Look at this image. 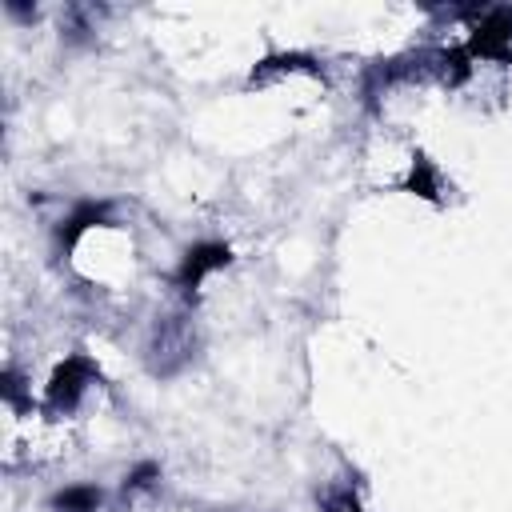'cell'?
Listing matches in <instances>:
<instances>
[{
	"label": "cell",
	"mask_w": 512,
	"mask_h": 512,
	"mask_svg": "<svg viewBox=\"0 0 512 512\" xmlns=\"http://www.w3.org/2000/svg\"><path fill=\"white\" fill-rule=\"evenodd\" d=\"M472 76V56L464 48H452V44H424V48H412V52H400V56H388V60H372L360 76V100L368 112L380 108V100L392 92V88H408V84H440L448 92L464 88Z\"/></svg>",
	"instance_id": "6da1fadb"
},
{
	"label": "cell",
	"mask_w": 512,
	"mask_h": 512,
	"mask_svg": "<svg viewBox=\"0 0 512 512\" xmlns=\"http://www.w3.org/2000/svg\"><path fill=\"white\" fill-rule=\"evenodd\" d=\"M200 340H196V324L188 312H172L164 320H156L152 336H148V348H144V360H148V372L160 376V380H172L180 376L192 356H196Z\"/></svg>",
	"instance_id": "7a4b0ae2"
},
{
	"label": "cell",
	"mask_w": 512,
	"mask_h": 512,
	"mask_svg": "<svg viewBox=\"0 0 512 512\" xmlns=\"http://www.w3.org/2000/svg\"><path fill=\"white\" fill-rule=\"evenodd\" d=\"M96 384H100L96 360L84 356V352H72V356H64V360L52 368V376H48V384H44L40 412H48V416H72Z\"/></svg>",
	"instance_id": "3957f363"
},
{
	"label": "cell",
	"mask_w": 512,
	"mask_h": 512,
	"mask_svg": "<svg viewBox=\"0 0 512 512\" xmlns=\"http://www.w3.org/2000/svg\"><path fill=\"white\" fill-rule=\"evenodd\" d=\"M472 60L512 64V4H476L468 16V44Z\"/></svg>",
	"instance_id": "277c9868"
},
{
	"label": "cell",
	"mask_w": 512,
	"mask_h": 512,
	"mask_svg": "<svg viewBox=\"0 0 512 512\" xmlns=\"http://www.w3.org/2000/svg\"><path fill=\"white\" fill-rule=\"evenodd\" d=\"M228 264H232V248H228L224 240H200V244H192V248L180 256V264H176V272H172V284H176V292H180L188 304H196L200 284H204L212 272L228 268Z\"/></svg>",
	"instance_id": "5b68a950"
},
{
	"label": "cell",
	"mask_w": 512,
	"mask_h": 512,
	"mask_svg": "<svg viewBox=\"0 0 512 512\" xmlns=\"http://www.w3.org/2000/svg\"><path fill=\"white\" fill-rule=\"evenodd\" d=\"M312 76V80H320V84H328V68H324V60H316L312 52H268V56H260L256 64H252V72H248V80H244V88H268V84H276L280 76Z\"/></svg>",
	"instance_id": "8992f818"
},
{
	"label": "cell",
	"mask_w": 512,
	"mask_h": 512,
	"mask_svg": "<svg viewBox=\"0 0 512 512\" xmlns=\"http://www.w3.org/2000/svg\"><path fill=\"white\" fill-rule=\"evenodd\" d=\"M112 224H116V204H112V200H80V204L60 220V228H56V256L68 260L88 228H112Z\"/></svg>",
	"instance_id": "52a82bcc"
},
{
	"label": "cell",
	"mask_w": 512,
	"mask_h": 512,
	"mask_svg": "<svg viewBox=\"0 0 512 512\" xmlns=\"http://www.w3.org/2000/svg\"><path fill=\"white\" fill-rule=\"evenodd\" d=\"M400 192H412V196H420L428 204H444L448 180H444V172L436 168V160L428 152H412V164H408V176H404Z\"/></svg>",
	"instance_id": "ba28073f"
},
{
	"label": "cell",
	"mask_w": 512,
	"mask_h": 512,
	"mask_svg": "<svg viewBox=\"0 0 512 512\" xmlns=\"http://www.w3.org/2000/svg\"><path fill=\"white\" fill-rule=\"evenodd\" d=\"M0 400H4L16 416H32V408H40V404L32 400V388L24 384V376H20L16 368H4V372H0Z\"/></svg>",
	"instance_id": "9c48e42d"
},
{
	"label": "cell",
	"mask_w": 512,
	"mask_h": 512,
	"mask_svg": "<svg viewBox=\"0 0 512 512\" xmlns=\"http://www.w3.org/2000/svg\"><path fill=\"white\" fill-rule=\"evenodd\" d=\"M100 504H104V492L96 484H68L64 492L52 496L56 512H96Z\"/></svg>",
	"instance_id": "30bf717a"
},
{
	"label": "cell",
	"mask_w": 512,
	"mask_h": 512,
	"mask_svg": "<svg viewBox=\"0 0 512 512\" xmlns=\"http://www.w3.org/2000/svg\"><path fill=\"white\" fill-rule=\"evenodd\" d=\"M160 484V464L156 460H140L128 476H124V488H120V496H124V504H132L136 496H144V492H152Z\"/></svg>",
	"instance_id": "8fae6325"
},
{
	"label": "cell",
	"mask_w": 512,
	"mask_h": 512,
	"mask_svg": "<svg viewBox=\"0 0 512 512\" xmlns=\"http://www.w3.org/2000/svg\"><path fill=\"white\" fill-rule=\"evenodd\" d=\"M320 508H324V512H364L360 496H356L348 484H340V488H328V492L320 496Z\"/></svg>",
	"instance_id": "7c38bea8"
},
{
	"label": "cell",
	"mask_w": 512,
	"mask_h": 512,
	"mask_svg": "<svg viewBox=\"0 0 512 512\" xmlns=\"http://www.w3.org/2000/svg\"><path fill=\"white\" fill-rule=\"evenodd\" d=\"M220 512H236V508H220Z\"/></svg>",
	"instance_id": "4fadbf2b"
}]
</instances>
